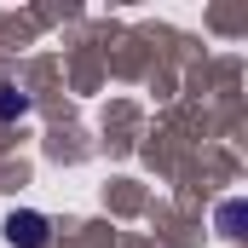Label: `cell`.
<instances>
[{
    "label": "cell",
    "instance_id": "cell-1",
    "mask_svg": "<svg viewBox=\"0 0 248 248\" xmlns=\"http://www.w3.org/2000/svg\"><path fill=\"white\" fill-rule=\"evenodd\" d=\"M6 237H12V248H41L46 243V219L41 214H12L6 219Z\"/></svg>",
    "mask_w": 248,
    "mask_h": 248
},
{
    "label": "cell",
    "instance_id": "cell-2",
    "mask_svg": "<svg viewBox=\"0 0 248 248\" xmlns=\"http://www.w3.org/2000/svg\"><path fill=\"white\" fill-rule=\"evenodd\" d=\"M17 116H29V93L0 87V122H17Z\"/></svg>",
    "mask_w": 248,
    "mask_h": 248
}]
</instances>
